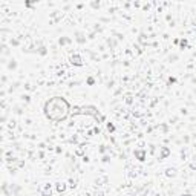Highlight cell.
<instances>
[{
	"label": "cell",
	"mask_w": 196,
	"mask_h": 196,
	"mask_svg": "<svg viewBox=\"0 0 196 196\" xmlns=\"http://www.w3.org/2000/svg\"><path fill=\"white\" fill-rule=\"evenodd\" d=\"M68 109H69V104L68 101H64L63 98L60 97H55L54 100L46 103L44 106V114L49 120L52 121H60L63 120L66 115H68Z\"/></svg>",
	"instance_id": "6da1fadb"
}]
</instances>
